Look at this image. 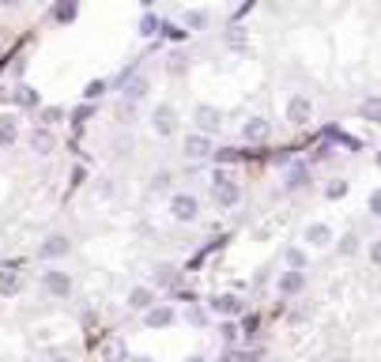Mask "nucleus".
I'll return each instance as SVG.
<instances>
[{"instance_id":"nucleus-1","label":"nucleus","mask_w":381,"mask_h":362,"mask_svg":"<svg viewBox=\"0 0 381 362\" xmlns=\"http://www.w3.org/2000/svg\"><path fill=\"white\" fill-rule=\"evenodd\" d=\"M212 185H215V204H219V208H234V204L242 200V185L234 181L227 170H215V174H212Z\"/></svg>"},{"instance_id":"nucleus-26","label":"nucleus","mask_w":381,"mask_h":362,"mask_svg":"<svg viewBox=\"0 0 381 362\" xmlns=\"http://www.w3.org/2000/svg\"><path fill=\"white\" fill-rule=\"evenodd\" d=\"M155 283H159V287H174L178 272H174V268H159V272H155Z\"/></svg>"},{"instance_id":"nucleus-25","label":"nucleus","mask_w":381,"mask_h":362,"mask_svg":"<svg viewBox=\"0 0 381 362\" xmlns=\"http://www.w3.org/2000/svg\"><path fill=\"white\" fill-rule=\"evenodd\" d=\"M287 268H295V272H302V268H306V253H302L298 246L287 249Z\"/></svg>"},{"instance_id":"nucleus-13","label":"nucleus","mask_w":381,"mask_h":362,"mask_svg":"<svg viewBox=\"0 0 381 362\" xmlns=\"http://www.w3.org/2000/svg\"><path fill=\"white\" fill-rule=\"evenodd\" d=\"M151 306H155V291L151 287H133V291H128V310H140V313H148L151 310Z\"/></svg>"},{"instance_id":"nucleus-29","label":"nucleus","mask_w":381,"mask_h":362,"mask_svg":"<svg viewBox=\"0 0 381 362\" xmlns=\"http://www.w3.org/2000/svg\"><path fill=\"white\" fill-rule=\"evenodd\" d=\"M151 189H155V193L170 189V170H159V174H155V178H151Z\"/></svg>"},{"instance_id":"nucleus-40","label":"nucleus","mask_w":381,"mask_h":362,"mask_svg":"<svg viewBox=\"0 0 381 362\" xmlns=\"http://www.w3.org/2000/svg\"><path fill=\"white\" fill-rule=\"evenodd\" d=\"M377 170H381V151H377Z\"/></svg>"},{"instance_id":"nucleus-39","label":"nucleus","mask_w":381,"mask_h":362,"mask_svg":"<svg viewBox=\"0 0 381 362\" xmlns=\"http://www.w3.org/2000/svg\"><path fill=\"white\" fill-rule=\"evenodd\" d=\"M140 4H143V8H151V4H155V0H140Z\"/></svg>"},{"instance_id":"nucleus-38","label":"nucleus","mask_w":381,"mask_h":362,"mask_svg":"<svg viewBox=\"0 0 381 362\" xmlns=\"http://www.w3.org/2000/svg\"><path fill=\"white\" fill-rule=\"evenodd\" d=\"M186 362H204V358H200V355H193V358H186Z\"/></svg>"},{"instance_id":"nucleus-41","label":"nucleus","mask_w":381,"mask_h":362,"mask_svg":"<svg viewBox=\"0 0 381 362\" xmlns=\"http://www.w3.org/2000/svg\"><path fill=\"white\" fill-rule=\"evenodd\" d=\"M133 362H148V358H133Z\"/></svg>"},{"instance_id":"nucleus-34","label":"nucleus","mask_w":381,"mask_h":362,"mask_svg":"<svg viewBox=\"0 0 381 362\" xmlns=\"http://www.w3.org/2000/svg\"><path fill=\"white\" fill-rule=\"evenodd\" d=\"M370 264H377V268H381V238H377V241H370Z\"/></svg>"},{"instance_id":"nucleus-7","label":"nucleus","mask_w":381,"mask_h":362,"mask_svg":"<svg viewBox=\"0 0 381 362\" xmlns=\"http://www.w3.org/2000/svg\"><path fill=\"white\" fill-rule=\"evenodd\" d=\"M193 117H196V125H200L204 136H212V132L223 129V114L215 110V106H208V102H204V106H196V114H193Z\"/></svg>"},{"instance_id":"nucleus-8","label":"nucleus","mask_w":381,"mask_h":362,"mask_svg":"<svg viewBox=\"0 0 381 362\" xmlns=\"http://www.w3.org/2000/svg\"><path fill=\"white\" fill-rule=\"evenodd\" d=\"M302 287H306V272H295V268H287V272H280V279H275V291L280 294H298Z\"/></svg>"},{"instance_id":"nucleus-11","label":"nucleus","mask_w":381,"mask_h":362,"mask_svg":"<svg viewBox=\"0 0 381 362\" xmlns=\"http://www.w3.org/2000/svg\"><path fill=\"white\" fill-rule=\"evenodd\" d=\"M143 325L148 328H166V325H174V310H170V306H151L148 313H143Z\"/></svg>"},{"instance_id":"nucleus-4","label":"nucleus","mask_w":381,"mask_h":362,"mask_svg":"<svg viewBox=\"0 0 381 362\" xmlns=\"http://www.w3.org/2000/svg\"><path fill=\"white\" fill-rule=\"evenodd\" d=\"M287 121H291V125H310V121H313L310 95H291V99H287Z\"/></svg>"},{"instance_id":"nucleus-30","label":"nucleus","mask_w":381,"mask_h":362,"mask_svg":"<svg viewBox=\"0 0 381 362\" xmlns=\"http://www.w3.org/2000/svg\"><path fill=\"white\" fill-rule=\"evenodd\" d=\"M344 193H347V181H332V185L325 189V196H328V200H340Z\"/></svg>"},{"instance_id":"nucleus-20","label":"nucleus","mask_w":381,"mask_h":362,"mask_svg":"<svg viewBox=\"0 0 381 362\" xmlns=\"http://www.w3.org/2000/svg\"><path fill=\"white\" fill-rule=\"evenodd\" d=\"M102 362H128L125 358V343L121 340H106L102 343Z\"/></svg>"},{"instance_id":"nucleus-17","label":"nucleus","mask_w":381,"mask_h":362,"mask_svg":"<svg viewBox=\"0 0 381 362\" xmlns=\"http://www.w3.org/2000/svg\"><path fill=\"white\" fill-rule=\"evenodd\" d=\"M16 140H19V125H16V117L0 114V147H11Z\"/></svg>"},{"instance_id":"nucleus-10","label":"nucleus","mask_w":381,"mask_h":362,"mask_svg":"<svg viewBox=\"0 0 381 362\" xmlns=\"http://www.w3.org/2000/svg\"><path fill=\"white\" fill-rule=\"evenodd\" d=\"M186 155L189 159H208V155H212V136H204V132L186 136Z\"/></svg>"},{"instance_id":"nucleus-6","label":"nucleus","mask_w":381,"mask_h":362,"mask_svg":"<svg viewBox=\"0 0 381 362\" xmlns=\"http://www.w3.org/2000/svg\"><path fill=\"white\" fill-rule=\"evenodd\" d=\"M68 249H72V241L64 234H49L42 241V249H38V257L42 261H61V257H68Z\"/></svg>"},{"instance_id":"nucleus-22","label":"nucleus","mask_w":381,"mask_h":362,"mask_svg":"<svg viewBox=\"0 0 381 362\" xmlns=\"http://www.w3.org/2000/svg\"><path fill=\"white\" fill-rule=\"evenodd\" d=\"M143 95H148V79H143V76H136V79H133V84H128V87H125V102H128V106H133V102H140Z\"/></svg>"},{"instance_id":"nucleus-16","label":"nucleus","mask_w":381,"mask_h":362,"mask_svg":"<svg viewBox=\"0 0 381 362\" xmlns=\"http://www.w3.org/2000/svg\"><path fill=\"white\" fill-rule=\"evenodd\" d=\"M19 287H23V276L16 268H0V294L11 298V294H19Z\"/></svg>"},{"instance_id":"nucleus-15","label":"nucleus","mask_w":381,"mask_h":362,"mask_svg":"<svg viewBox=\"0 0 381 362\" xmlns=\"http://www.w3.org/2000/svg\"><path fill=\"white\" fill-rule=\"evenodd\" d=\"M306 241L313 249H325L328 241H332V226L328 223H313V226H306Z\"/></svg>"},{"instance_id":"nucleus-18","label":"nucleus","mask_w":381,"mask_h":362,"mask_svg":"<svg viewBox=\"0 0 381 362\" xmlns=\"http://www.w3.org/2000/svg\"><path fill=\"white\" fill-rule=\"evenodd\" d=\"M8 99L16 102V106H23V110H34V106H38V91H34V87H27V84H19Z\"/></svg>"},{"instance_id":"nucleus-33","label":"nucleus","mask_w":381,"mask_h":362,"mask_svg":"<svg viewBox=\"0 0 381 362\" xmlns=\"http://www.w3.org/2000/svg\"><path fill=\"white\" fill-rule=\"evenodd\" d=\"M102 91H106V84H102V79H95V84H87V91H83V95H87V99H98Z\"/></svg>"},{"instance_id":"nucleus-28","label":"nucleus","mask_w":381,"mask_h":362,"mask_svg":"<svg viewBox=\"0 0 381 362\" xmlns=\"http://www.w3.org/2000/svg\"><path fill=\"white\" fill-rule=\"evenodd\" d=\"M219 336H223V343H234V340H238V325H234V321H223Z\"/></svg>"},{"instance_id":"nucleus-37","label":"nucleus","mask_w":381,"mask_h":362,"mask_svg":"<svg viewBox=\"0 0 381 362\" xmlns=\"http://www.w3.org/2000/svg\"><path fill=\"white\" fill-rule=\"evenodd\" d=\"M0 4H4V8H19L23 0H0Z\"/></svg>"},{"instance_id":"nucleus-35","label":"nucleus","mask_w":381,"mask_h":362,"mask_svg":"<svg viewBox=\"0 0 381 362\" xmlns=\"http://www.w3.org/2000/svg\"><path fill=\"white\" fill-rule=\"evenodd\" d=\"M370 211L381 219V189H374V193H370Z\"/></svg>"},{"instance_id":"nucleus-27","label":"nucleus","mask_w":381,"mask_h":362,"mask_svg":"<svg viewBox=\"0 0 381 362\" xmlns=\"http://www.w3.org/2000/svg\"><path fill=\"white\" fill-rule=\"evenodd\" d=\"M340 253H344V257H355V253H359V238L344 234V238H340Z\"/></svg>"},{"instance_id":"nucleus-21","label":"nucleus","mask_w":381,"mask_h":362,"mask_svg":"<svg viewBox=\"0 0 381 362\" xmlns=\"http://www.w3.org/2000/svg\"><path fill=\"white\" fill-rule=\"evenodd\" d=\"M76 8H80V0H57L54 19H57V23H72V19H76Z\"/></svg>"},{"instance_id":"nucleus-32","label":"nucleus","mask_w":381,"mask_h":362,"mask_svg":"<svg viewBox=\"0 0 381 362\" xmlns=\"http://www.w3.org/2000/svg\"><path fill=\"white\" fill-rule=\"evenodd\" d=\"M181 69H186V57H181V53H170V72L181 76Z\"/></svg>"},{"instance_id":"nucleus-14","label":"nucleus","mask_w":381,"mask_h":362,"mask_svg":"<svg viewBox=\"0 0 381 362\" xmlns=\"http://www.w3.org/2000/svg\"><path fill=\"white\" fill-rule=\"evenodd\" d=\"M268 132H272V129H268V121H265V117H249L245 125H242V136H245L249 144H260V140H268Z\"/></svg>"},{"instance_id":"nucleus-36","label":"nucleus","mask_w":381,"mask_h":362,"mask_svg":"<svg viewBox=\"0 0 381 362\" xmlns=\"http://www.w3.org/2000/svg\"><path fill=\"white\" fill-rule=\"evenodd\" d=\"M204 23H208L204 11H189V26H204Z\"/></svg>"},{"instance_id":"nucleus-24","label":"nucleus","mask_w":381,"mask_h":362,"mask_svg":"<svg viewBox=\"0 0 381 362\" xmlns=\"http://www.w3.org/2000/svg\"><path fill=\"white\" fill-rule=\"evenodd\" d=\"M61 117H64V110H61V106H46V110H42V114H38V121H42V125H46V129H54V125H57V121H61Z\"/></svg>"},{"instance_id":"nucleus-5","label":"nucleus","mask_w":381,"mask_h":362,"mask_svg":"<svg viewBox=\"0 0 381 362\" xmlns=\"http://www.w3.org/2000/svg\"><path fill=\"white\" fill-rule=\"evenodd\" d=\"M42 283H46V291L54 294V298H68L72 294V276L61 272V268H49V272L42 276Z\"/></svg>"},{"instance_id":"nucleus-42","label":"nucleus","mask_w":381,"mask_h":362,"mask_svg":"<svg viewBox=\"0 0 381 362\" xmlns=\"http://www.w3.org/2000/svg\"><path fill=\"white\" fill-rule=\"evenodd\" d=\"M332 362H347V358H332Z\"/></svg>"},{"instance_id":"nucleus-12","label":"nucleus","mask_w":381,"mask_h":362,"mask_svg":"<svg viewBox=\"0 0 381 362\" xmlns=\"http://www.w3.org/2000/svg\"><path fill=\"white\" fill-rule=\"evenodd\" d=\"M31 147L38 155H49L57 147V136H54V129H46V125H38L34 132H31Z\"/></svg>"},{"instance_id":"nucleus-19","label":"nucleus","mask_w":381,"mask_h":362,"mask_svg":"<svg viewBox=\"0 0 381 362\" xmlns=\"http://www.w3.org/2000/svg\"><path fill=\"white\" fill-rule=\"evenodd\" d=\"M359 114H362L366 121H374V125H381V95H370V99H362Z\"/></svg>"},{"instance_id":"nucleus-9","label":"nucleus","mask_w":381,"mask_h":362,"mask_svg":"<svg viewBox=\"0 0 381 362\" xmlns=\"http://www.w3.org/2000/svg\"><path fill=\"white\" fill-rule=\"evenodd\" d=\"M212 313H219V317H238V313H242V298H238V294H215V298H212Z\"/></svg>"},{"instance_id":"nucleus-31","label":"nucleus","mask_w":381,"mask_h":362,"mask_svg":"<svg viewBox=\"0 0 381 362\" xmlns=\"http://www.w3.org/2000/svg\"><path fill=\"white\" fill-rule=\"evenodd\" d=\"M155 31H159V19H155V16H143V19H140V34H155Z\"/></svg>"},{"instance_id":"nucleus-23","label":"nucleus","mask_w":381,"mask_h":362,"mask_svg":"<svg viewBox=\"0 0 381 362\" xmlns=\"http://www.w3.org/2000/svg\"><path fill=\"white\" fill-rule=\"evenodd\" d=\"M306 181H310V170L306 166H295L291 174H287V189H302Z\"/></svg>"},{"instance_id":"nucleus-2","label":"nucleus","mask_w":381,"mask_h":362,"mask_svg":"<svg viewBox=\"0 0 381 362\" xmlns=\"http://www.w3.org/2000/svg\"><path fill=\"white\" fill-rule=\"evenodd\" d=\"M170 216H174L178 223H193L196 216H200V204H196L193 193H174L170 196Z\"/></svg>"},{"instance_id":"nucleus-3","label":"nucleus","mask_w":381,"mask_h":362,"mask_svg":"<svg viewBox=\"0 0 381 362\" xmlns=\"http://www.w3.org/2000/svg\"><path fill=\"white\" fill-rule=\"evenodd\" d=\"M151 129L159 132V136H170V132L178 129V110H174V106H170V102L155 106V110H151Z\"/></svg>"}]
</instances>
